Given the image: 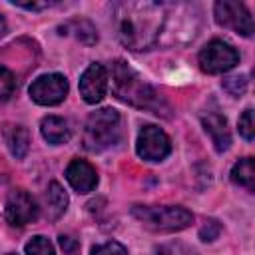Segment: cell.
<instances>
[{"mask_svg":"<svg viewBox=\"0 0 255 255\" xmlns=\"http://www.w3.org/2000/svg\"><path fill=\"white\" fill-rule=\"evenodd\" d=\"M114 24L120 42L133 50H147L157 44L165 6L157 2H118L114 4Z\"/></svg>","mask_w":255,"mask_h":255,"instance_id":"cell-1","label":"cell"},{"mask_svg":"<svg viewBox=\"0 0 255 255\" xmlns=\"http://www.w3.org/2000/svg\"><path fill=\"white\" fill-rule=\"evenodd\" d=\"M112 90L118 100L139 108V110H149L153 114H161L163 102L155 94V90L135 72L131 70L126 62L118 60L114 64V74H112Z\"/></svg>","mask_w":255,"mask_h":255,"instance_id":"cell-2","label":"cell"},{"mask_svg":"<svg viewBox=\"0 0 255 255\" xmlns=\"http://www.w3.org/2000/svg\"><path fill=\"white\" fill-rule=\"evenodd\" d=\"M131 215L151 231H181L193 223V213L177 205H133Z\"/></svg>","mask_w":255,"mask_h":255,"instance_id":"cell-3","label":"cell"},{"mask_svg":"<svg viewBox=\"0 0 255 255\" xmlns=\"http://www.w3.org/2000/svg\"><path fill=\"white\" fill-rule=\"evenodd\" d=\"M120 139V114L114 108H102L90 114L84 128V147L104 151Z\"/></svg>","mask_w":255,"mask_h":255,"instance_id":"cell-4","label":"cell"},{"mask_svg":"<svg viewBox=\"0 0 255 255\" xmlns=\"http://www.w3.org/2000/svg\"><path fill=\"white\" fill-rule=\"evenodd\" d=\"M237 64H239V52L223 40H211L199 52V68L207 74H223L235 68Z\"/></svg>","mask_w":255,"mask_h":255,"instance_id":"cell-5","label":"cell"},{"mask_svg":"<svg viewBox=\"0 0 255 255\" xmlns=\"http://www.w3.org/2000/svg\"><path fill=\"white\" fill-rule=\"evenodd\" d=\"M213 12H215V22L219 26L233 28L237 34H241L245 38H249L253 34V18L241 2H231V0L217 2L213 6Z\"/></svg>","mask_w":255,"mask_h":255,"instance_id":"cell-6","label":"cell"},{"mask_svg":"<svg viewBox=\"0 0 255 255\" xmlns=\"http://www.w3.org/2000/svg\"><path fill=\"white\" fill-rule=\"evenodd\" d=\"M135 149H137V155L145 161H161L163 157L169 155L171 141L165 135V131L159 129L157 126H145L137 135Z\"/></svg>","mask_w":255,"mask_h":255,"instance_id":"cell-7","label":"cell"},{"mask_svg":"<svg viewBox=\"0 0 255 255\" xmlns=\"http://www.w3.org/2000/svg\"><path fill=\"white\" fill-rule=\"evenodd\" d=\"M68 96V80L62 74H44L30 86V98L40 106H56Z\"/></svg>","mask_w":255,"mask_h":255,"instance_id":"cell-8","label":"cell"},{"mask_svg":"<svg viewBox=\"0 0 255 255\" xmlns=\"http://www.w3.org/2000/svg\"><path fill=\"white\" fill-rule=\"evenodd\" d=\"M4 215L6 221L14 227H24L32 221H36L38 217V205L32 199L30 193H26L24 189H12L6 197V205H4Z\"/></svg>","mask_w":255,"mask_h":255,"instance_id":"cell-9","label":"cell"},{"mask_svg":"<svg viewBox=\"0 0 255 255\" xmlns=\"http://www.w3.org/2000/svg\"><path fill=\"white\" fill-rule=\"evenodd\" d=\"M108 90V72L102 64H90L80 78V94L84 102L98 104Z\"/></svg>","mask_w":255,"mask_h":255,"instance_id":"cell-10","label":"cell"},{"mask_svg":"<svg viewBox=\"0 0 255 255\" xmlns=\"http://www.w3.org/2000/svg\"><path fill=\"white\" fill-rule=\"evenodd\" d=\"M66 179L78 193H90L98 185L96 169L84 159H72L66 167Z\"/></svg>","mask_w":255,"mask_h":255,"instance_id":"cell-11","label":"cell"},{"mask_svg":"<svg viewBox=\"0 0 255 255\" xmlns=\"http://www.w3.org/2000/svg\"><path fill=\"white\" fill-rule=\"evenodd\" d=\"M201 124L205 128V131L211 135V141L215 145L217 151H225L229 149L231 145V133H229V128H227V120L221 116V114H207L201 118Z\"/></svg>","mask_w":255,"mask_h":255,"instance_id":"cell-12","label":"cell"},{"mask_svg":"<svg viewBox=\"0 0 255 255\" xmlns=\"http://www.w3.org/2000/svg\"><path fill=\"white\" fill-rule=\"evenodd\" d=\"M2 133H4V141H6L8 149H10V153L16 159H22L28 153V147H30V133H28V129L24 126L8 124V126H4Z\"/></svg>","mask_w":255,"mask_h":255,"instance_id":"cell-13","label":"cell"},{"mask_svg":"<svg viewBox=\"0 0 255 255\" xmlns=\"http://www.w3.org/2000/svg\"><path fill=\"white\" fill-rule=\"evenodd\" d=\"M40 131L44 135V139L48 143H66L70 139V128H68V122L64 118H58V116H48L42 120L40 124Z\"/></svg>","mask_w":255,"mask_h":255,"instance_id":"cell-14","label":"cell"},{"mask_svg":"<svg viewBox=\"0 0 255 255\" xmlns=\"http://www.w3.org/2000/svg\"><path fill=\"white\" fill-rule=\"evenodd\" d=\"M231 181L237 183V185H241V187L253 189V185H255L253 157H243V159H239V161L231 167Z\"/></svg>","mask_w":255,"mask_h":255,"instance_id":"cell-15","label":"cell"},{"mask_svg":"<svg viewBox=\"0 0 255 255\" xmlns=\"http://www.w3.org/2000/svg\"><path fill=\"white\" fill-rule=\"evenodd\" d=\"M46 201H48V211H50V219H58L66 207H68V195L66 191L62 189V185L58 181H52L48 185V195H46Z\"/></svg>","mask_w":255,"mask_h":255,"instance_id":"cell-16","label":"cell"},{"mask_svg":"<svg viewBox=\"0 0 255 255\" xmlns=\"http://www.w3.org/2000/svg\"><path fill=\"white\" fill-rule=\"evenodd\" d=\"M60 30H62L60 34H68V32L72 30L74 36H76L80 42H84V44H96V42H98L96 28H94L88 20H72V22L64 24Z\"/></svg>","mask_w":255,"mask_h":255,"instance_id":"cell-17","label":"cell"},{"mask_svg":"<svg viewBox=\"0 0 255 255\" xmlns=\"http://www.w3.org/2000/svg\"><path fill=\"white\" fill-rule=\"evenodd\" d=\"M26 255H56V251L46 237L36 235L26 243Z\"/></svg>","mask_w":255,"mask_h":255,"instance_id":"cell-18","label":"cell"},{"mask_svg":"<svg viewBox=\"0 0 255 255\" xmlns=\"http://www.w3.org/2000/svg\"><path fill=\"white\" fill-rule=\"evenodd\" d=\"M14 90H16V78H14V74L8 68L0 66V102L8 100L14 94Z\"/></svg>","mask_w":255,"mask_h":255,"instance_id":"cell-19","label":"cell"},{"mask_svg":"<svg viewBox=\"0 0 255 255\" xmlns=\"http://www.w3.org/2000/svg\"><path fill=\"white\" fill-rule=\"evenodd\" d=\"M155 253H157V255H197V253H195L191 247H187L185 243H179V241L159 245Z\"/></svg>","mask_w":255,"mask_h":255,"instance_id":"cell-20","label":"cell"},{"mask_svg":"<svg viewBox=\"0 0 255 255\" xmlns=\"http://www.w3.org/2000/svg\"><path fill=\"white\" fill-rule=\"evenodd\" d=\"M92 255H128V249L118 241H108L92 247Z\"/></svg>","mask_w":255,"mask_h":255,"instance_id":"cell-21","label":"cell"},{"mask_svg":"<svg viewBox=\"0 0 255 255\" xmlns=\"http://www.w3.org/2000/svg\"><path fill=\"white\" fill-rule=\"evenodd\" d=\"M239 133H241L247 141H253V135H255L253 110H245V112H243V116L239 118Z\"/></svg>","mask_w":255,"mask_h":255,"instance_id":"cell-22","label":"cell"},{"mask_svg":"<svg viewBox=\"0 0 255 255\" xmlns=\"http://www.w3.org/2000/svg\"><path fill=\"white\" fill-rule=\"evenodd\" d=\"M247 88V80L245 76H231L223 80V90H227L231 96H241Z\"/></svg>","mask_w":255,"mask_h":255,"instance_id":"cell-23","label":"cell"},{"mask_svg":"<svg viewBox=\"0 0 255 255\" xmlns=\"http://www.w3.org/2000/svg\"><path fill=\"white\" fill-rule=\"evenodd\" d=\"M219 231H221V225H219L215 219H209V221H205V225L199 229V237H201L203 241H213V239H217Z\"/></svg>","mask_w":255,"mask_h":255,"instance_id":"cell-24","label":"cell"},{"mask_svg":"<svg viewBox=\"0 0 255 255\" xmlns=\"http://www.w3.org/2000/svg\"><path fill=\"white\" fill-rule=\"evenodd\" d=\"M60 245H62V249H64L66 253H74L76 247H78V243H76L72 237H66V235L60 237Z\"/></svg>","mask_w":255,"mask_h":255,"instance_id":"cell-25","label":"cell"},{"mask_svg":"<svg viewBox=\"0 0 255 255\" xmlns=\"http://www.w3.org/2000/svg\"><path fill=\"white\" fill-rule=\"evenodd\" d=\"M16 6H20V8H26V10H42V8H48V6H52L50 2H42V4H16Z\"/></svg>","mask_w":255,"mask_h":255,"instance_id":"cell-26","label":"cell"},{"mask_svg":"<svg viewBox=\"0 0 255 255\" xmlns=\"http://www.w3.org/2000/svg\"><path fill=\"white\" fill-rule=\"evenodd\" d=\"M4 32H6V22H4V18L0 16V36H2Z\"/></svg>","mask_w":255,"mask_h":255,"instance_id":"cell-27","label":"cell"},{"mask_svg":"<svg viewBox=\"0 0 255 255\" xmlns=\"http://www.w3.org/2000/svg\"><path fill=\"white\" fill-rule=\"evenodd\" d=\"M10 255H14V253H10Z\"/></svg>","mask_w":255,"mask_h":255,"instance_id":"cell-28","label":"cell"}]
</instances>
